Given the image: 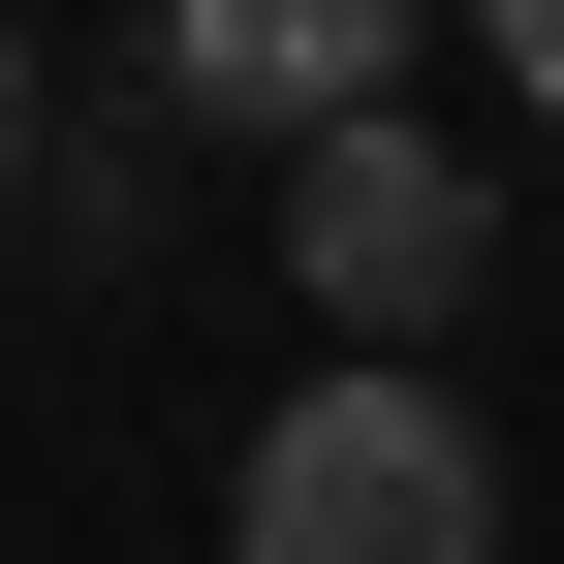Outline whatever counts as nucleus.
Wrapping results in <instances>:
<instances>
[{
    "instance_id": "nucleus-1",
    "label": "nucleus",
    "mask_w": 564,
    "mask_h": 564,
    "mask_svg": "<svg viewBox=\"0 0 564 564\" xmlns=\"http://www.w3.org/2000/svg\"><path fill=\"white\" fill-rule=\"evenodd\" d=\"M220 564H502V440H470L408 345H345L314 408H251V470H220Z\"/></svg>"
},
{
    "instance_id": "nucleus-2",
    "label": "nucleus",
    "mask_w": 564,
    "mask_h": 564,
    "mask_svg": "<svg viewBox=\"0 0 564 564\" xmlns=\"http://www.w3.org/2000/svg\"><path fill=\"white\" fill-rule=\"evenodd\" d=\"M282 282H314L345 345H408V377H440V314L502 282V188H470L440 126L377 95V126H314V158H282Z\"/></svg>"
},
{
    "instance_id": "nucleus-3",
    "label": "nucleus",
    "mask_w": 564,
    "mask_h": 564,
    "mask_svg": "<svg viewBox=\"0 0 564 564\" xmlns=\"http://www.w3.org/2000/svg\"><path fill=\"white\" fill-rule=\"evenodd\" d=\"M408 32H440V0H158V95L314 158V126H377V95H408Z\"/></svg>"
},
{
    "instance_id": "nucleus-4",
    "label": "nucleus",
    "mask_w": 564,
    "mask_h": 564,
    "mask_svg": "<svg viewBox=\"0 0 564 564\" xmlns=\"http://www.w3.org/2000/svg\"><path fill=\"white\" fill-rule=\"evenodd\" d=\"M470 32H502V95H533V126H564V0H470Z\"/></svg>"
},
{
    "instance_id": "nucleus-5",
    "label": "nucleus",
    "mask_w": 564,
    "mask_h": 564,
    "mask_svg": "<svg viewBox=\"0 0 564 564\" xmlns=\"http://www.w3.org/2000/svg\"><path fill=\"white\" fill-rule=\"evenodd\" d=\"M0 188H32V32H0Z\"/></svg>"
}]
</instances>
